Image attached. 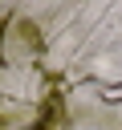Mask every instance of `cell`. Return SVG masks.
I'll list each match as a JSON object with an SVG mask.
<instances>
[{
	"mask_svg": "<svg viewBox=\"0 0 122 130\" xmlns=\"http://www.w3.org/2000/svg\"><path fill=\"white\" fill-rule=\"evenodd\" d=\"M20 37H24L28 45H41V28H37V24H28V20L20 24Z\"/></svg>",
	"mask_w": 122,
	"mask_h": 130,
	"instance_id": "1",
	"label": "cell"
},
{
	"mask_svg": "<svg viewBox=\"0 0 122 130\" xmlns=\"http://www.w3.org/2000/svg\"><path fill=\"white\" fill-rule=\"evenodd\" d=\"M4 126H8V122H4V118H0V130H4Z\"/></svg>",
	"mask_w": 122,
	"mask_h": 130,
	"instance_id": "2",
	"label": "cell"
}]
</instances>
